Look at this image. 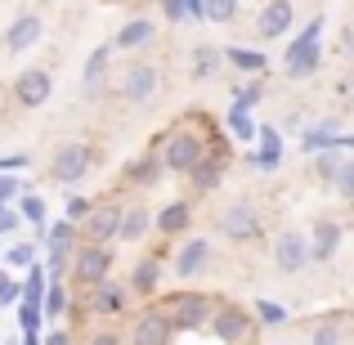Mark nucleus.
<instances>
[{
    "mask_svg": "<svg viewBox=\"0 0 354 345\" xmlns=\"http://www.w3.org/2000/svg\"><path fill=\"white\" fill-rule=\"evenodd\" d=\"M157 90H162V68H157L153 59H130L113 81V95L126 99V104H135V108L153 104Z\"/></svg>",
    "mask_w": 354,
    "mask_h": 345,
    "instance_id": "4",
    "label": "nucleus"
},
{
    "mask_svg": "<svg viewBox=\"0 0 354 345\" xmlns=\"http://www.w3.org/2000/svg\"><path fill=\"white\" fill-rule=\"evenodd\" d=\"M45 287H50V274H45V265L36 260V265L23 274V301H36V305H41L45 301Z\"/></svg>",
    "mask_w": 354,
    "mask_h": 345,
    "instance_id": "34",
    "label": "nucleus"
},
{
    "mask_svg": "<svg viewBox=\"0 0 354 345\" xmlns=\"http://www.w3.org/2000/svg\"><path fill=\"white\" fill-rule=\"evenodd\" d=\"M162 256H139L135 265H130V278H126V287H130V296H139V301H153L157 296V287H162Z\"/></svg>",
    "mask_w": 354,
    "mask_h": 345,
    "instance_id": "20",
    "label": "nucleus"
},
{
    "mask_svg": "<svg viewBox=\"0 0 354 345\" xmlns=\"http://www.w3.org/2000/svg\"><path fill=\"white\" fill-rule=\"evenodd\" d=\"M41 36H45V18L36 14V9H27V14H18L14 23L0 32V50L5 54H27L32 45H41Z\"/></svg>",
    "mask_w": 354,
    "mask_h": 345,
    "instance_id": "15",
    "label": "nucleus"
},
{
    "mask_svg": "<svg viewBox=\"0 0 354 345\" xmlns=\"http://www.w3.org/2000/svg\"><path fill=\"white\" fill-rule=\"evenodd\" d=\"M95 166H99V148L86 144V139H68V144H59L54 157H50V180L72 189V184H81Z\"/></svg>",
    "mask_w": 354,
    "mask_h": 345,
    "instance_id": "5",
    "label": "nucleus"
},
{
    "mask_svg": "<svg viewBox=\"0 0 354 345\" xmlns=\"http://www.w3.org/2000/svg\"><path fill=\"white\" fill-rule=\"evenodd\" d=\"M189 225H193V202L189 198H175V202H166V207L153 211V233H162L166 242H171V238H184Z\"/></svg>",
    "mask_w": 354,
    "mask_h": 345,
    "instance_id": "17",
    "label": "nucleus"
},
{
    "mask_svg": "<svg viewBox=\"0 0 354 345\" xmlns=\"http://www.w3.org/2000/svg\"><path fill=\"white\" fill-rule=\"evenodd\" d=\"M153 36H157L153 18H130V23H121V32L113 36V50L135 54V50H144V45H153Z\"/></svg>",
    "mask_w": 354,
    "mask_h": 345,
    "instance_id": "24",
    "label": "nucleus"
},
{
    "mask_svg": "<svg viewBox=\"0 0 354 345\" xmlns=\"http://www.w3.org/2000/svg\"><path fill=\"white\" fill-rule=\"evenodd\" d=\"M90 211H95V198H81V193H72L68 207H63V220H72V225H86Z\"/></svg>",
    "mask_w": 354,
    "mask_h": 345,
    "instance_id": "39",
    "label": "nucleus"
},
{
    "mask_svg": "<svg viewBox=\"0 0 354 345\" xmlns=\"http://www.w3.org/2000/svg\"><path fill=\"white\" fill-rule=\"evenodd\" d=\"M18 198H23V184H18V175H0V207H14Z\"/></svg>",
    "mask_w": 354,
    "mask_h": 345,
    "instance_id": "42",
    "label": "nucleus"
},
{
    "mask_svg": "<svg viewBox=\"0 0 354 345\" xmlns=\"http://www.w3.org/2000/svg\"><path fill=\"white\" fill-rule=\"evenodd\" d=\"M0 260H5L9 269H23V274H27V269L41 260V242H14V247H5V256H0Z\"/></svg>",
    "mask_w": 354,
    "mask_h": 345,
    "instance_id": "30",
    "label": "nucleus"
},
{
    "mask_svg": "<svg viewBox=\"0 0 354 345\" xmlns=\"http://www.w3.org/2000/svg\"><path fill=\"white\" fill-rule=\"evenodd\" d=\"M229 162H234L229 144H225L220 135H211L207 157H202V162L189 171V189H193V193H216L220 184H225V175H229Z\"/></svg>",
    "mask_w": 354,
    "mask_h": 345,
    "instance_id": "11",
    "label": "nucleus"
},
{
    "mask_svg": "<svg viewBox=\"0 0 354 345\" xmlns=\"http://www.w3.org/2000/svg\"><path fill=\"white\" fill-rule=\"evenodd\" d=\"M216 229H220V238H225V242H238V247H242V242H256L260 233H265L256 202H247V198L220 207V211H216Z\"/></svg>",
    "mask_w": 354,
    "mask_h": 345,
    "instance_id": "9",
    "label": "nucleus"
},
{
    "mask_svg": "<svg viewBox=\"0 0 354 345\" xmlns=\"http://www.w3.org/2000/svg\"><path fill=\"white\" fill-rule=\"evenodd\" d=\"M202 126V117L193 113V117H184L180 126H171L166 135H157V153H162V166H166V175H189L193 166L207 157V144H211V121H207V130H198Z\"/></svg>",
    "mask_w": 354,
    "mask_h": 345,
    "instance_id": "1",
    "label": "nucleus"
},
{
    "mask_svg": "<svg viewBox=\"0 0 354 345\" xmlns=\"http://www.w3.org/2000/svg\"><path fill=\"white\" fill-rule=\"evenodd\" d=\"M211 265H216V247H211V238H207V233H184L180 247H175V256H171V274L180 278V283H193V278H202Z\"/></svg>",
    "mask_w": 354,
    "mask_h": 345,
    "instance_id": "8",
    "label": "nucleus"
},
{
    "mask_svg": "<svg viewBox=\"0 0 354 345\" xmlns=\"http://www.w3.org/2000/svg\"><path fill=\"white\" fill-rule=\"evenodd\" d=\"M251 314H256V323H265V328H283V323H287V310L278 301H265V296L251 301Z\"/></svg>",
    "mask_w": 354,
    "mask_h": 345,
    "instance_id": "35",
    "label": "nucleus"
},
{
    "mask_svg": "<svg viewBox=\"0 0 354 345\" xmlns=\"http://www.w3.org/2000/svg\"><path fill=\"white\" fill-rule=\"evenodd\" d=\"M68 278H72V287H77V292H90V287H99L104 278H113V247H99V242H86V238H81V247L72 251Z\"/></svg>",
    "mask_w": 354,
    "mask_h": 345,
    "instance_id": "6",
    "label": "nucleus"
},
{
    "mask_svg": "<svg viewBox=\"0 0 354 345\" xmlns=\"http://www.w3.org/2000/svg\"><path fill=\"white\" fill-rule=\"evenodd\" d=\"M296 23V5L292 0H269L265 9L256 14V36L260 41H278V36H287Z\"/></svg>",
    "mask_w": 354,
    "mask_h": 345,
    "instance_id": "18",
    "label": "nucleus"
},
{
    "mask_svg": "<svg viewBox=\"0 0 354 345\" xmlns=\"http://www.w3.org/2000/svg\"><path fill=\"white\" fill-rule=\"evenodd\" d=\"M341 242H346V225L332 220V216H319V220H314V229H310V256H314V265L337 260Z\"/></svg>",
    "mask_w": 354,
    "mask_h": 345,
    "instance_id": "16",
    "label": "nucleus"
},
{
    "mask_svg": "<svg viewBox=\"0 0 354 345\" xmlns=\"http://www.w3.org/2000/svg\"><path fill=\"white\" fill-rule=\"evenodd\" d=\"M225 63H234L242 77H260V72L269 68V59L260 50H242V45H229V50H225Z\"/></svg>",
    "mask_w": 354,
    "mask_h": 345,
    "instance_id": "28",
    "label": "nucleus"
},
{
    "mask_svg": "<svg viewBox=\"0 0 354 345\" xmlns=\"http://www.w3.org/2000/svg\"><path fill=\"white\" fill-rule=\"evenodd\" d=\"M202 5H207V23H234L238 18V9H242V0H202Z\"/></svg>",
    "mask_w": 354,
    "mask_h": 345,
    "instance_id": "36",
    "label": "nucleus"
},
{
    "mask_svg": "<svg viewBox=\"0 0 354 345\" xmlns=\"http://www.w3.org/2000/svg\"><path fill=\"white\" fill-rule=\"evenodd\" d=\"M23 225V216H18V207H0V238H9V233H18Z\"/></svg>",
    "mask_w": 354,
    "mask_h": 345,
    "instance_id": "43",
    "label": "nucleus"
},
{
    "mask_svg": "<svg viewBox=\"0 0 354 345\" xmlns=\"http://www.w3.org/2000/svg\"><path fill=\"white\" fill-rule=\"evenodd\" d=\"M269 260H274L278 274H301L305 265H314V256H310V229H296V225L278 229L274 242H269Z\"/></svg>",
    "mask_w": 354,
    "mask_h": 345,
    "instance_id": "7",
    "label": "nucleus"
},
{
    "mask_svg": "<svg viewBox=\"0 0 354 345\" xmlns=\"http://www.w3.org/2000/svg\"><path fill=\"white\" fill-rule=\"evenodd\" d=\"M229 135H234V139H242V144H256V135H260V126H256V121H251V113H247V108H229Z\"/></svg>",
    "mask_w": 354,
    "mask_h": 345,
    "instance_id": "31",
    "label": "nucleus"
},
{
    "mask_svg": "<svg viewBox=\"0 0 354 345\" xmlns=\"http://www.w3.org/2000/svg\"><path fill=\"white\" fill-rule=\"evenodd\" d=\"M319 32H323V14H314L310 23L301 27V36H292L283 54V77L287 81H310L323 63V50H319Z\"/></svg>",
    "mask_w": 354,
    "mask_h": 345,
    "instance_id": "2",
    "label": "nucleus"
},
{
    "mask_svg": "<svg viewBox=\"0 0 354 345\" xmlns=\"http://www.w3.org/2000/svg\"><path fill=\"white\" fill-rule=\"evenodd\" d=\"M41 345H72V332H63V328H54V332H45Z\"/></svg>",
    "mask_w": 354,
    "mask_h": 345,
    "instance_id": "49",
    "label": "nucleus"
},
{
    "mask_svg": "<svg viewBox=\"0 0 354 345\" xmlns=\"http://www.w3.org/2000/svg\"><path fill=\"white\" fill-rule=\"evenodd\" d=\"M0 256H5V247H0Z\"/></svg>",
    "mask_w": 354,
    "mask_h": 345,
    "instance_id": "52",
    "label": "nucleus"
},
{
    "mask_svg": "<svg viewBox=\"0 0 354 345\" xmlns=\"http://www.w3.org/2000/svg\"><path fill=\"white\" fill-rule=\"evenodd\" d=\"M341 104L354 108V68H346V77H341Z\"/></svg>",
    "mask_w": 354,
    "mask_h": 345,
    "instance_id": "48",
    "label": "nucleus"
},
{
    "mask_svg": "<svg viewBox=\"0 0 354 345\" xmlns=\"http://www.w3.org/2000/svg\"><path fill=\"white\" fill-rule=\"evenodd\" d=\"M332 189H337V198L354 202V153L341 162V171H337V180H332Z\"/></svg>",
    "mask_w": 354,
    "mask_h": 345,
    "instance_id": "38",
    "label": "nucleus"
},
{
    "mask_svg": "<svg viewBox=\"0 0 354 345\" xmlns=\"http://www.w3.org/2000/svg\"><path fill=\"white\" fill-rule=\"evenodd\" d=\"M162 14L171 18V23H184V18H189V5H184V0H162Z\"/></svg>",
    "mask_w": 354,
    "mask_h": 345,
    "instance_id": "46",
    "label": "nucleus"
},
{
    "mask_svg": "<svg viewBox=\"0 0 354 345\" xmlns=\"http://www.w3.org/2000/svg\"><path fill=\"white\" fill-rule=\"evenodd\" d=\"M32 166V157L27 153H9V157H0V175H9V171H27Z\"/></svg>",
    "mask_w": 354,
    "mask_h": 345,
    "instance_id": "44",
    "label": "nucleus"
},
{
    "mask_svg": "<svg viewBox=\"0 0 354 345\" xmlns=\"http://www.w3.org/2000/svg\"><path fill=\"white\" fill-rule=\"evenodd\" d=\"M220 68H225V50L220 45H193V54H189V77L193 81H211V77H220Z\"/></svg>",
    "mask_w": 354,
    "mask_h": 345,
    "instance_id": "25",
    "label": "nucleus"
},
{
    "mask_svg": "<svg viewBox=\"0 0 354 345\" xmlns=\"http://www.w3.org/2000/svg\"><path fill=\"white\" fill-rule=\"evenodd\" d=\"M260 153H251L247 162L256 166V171H278V162H283V135H278L274 126H260Z\"/></svg>",
    "mask_w": 354,
    "mask_h": 345,
    "instance_id": "26",
    "label": "nucleus"
},
{
    "mask_svg": "<svg viewBox=\"0 0 354 345\" xmlns=\"http://www.w3.org/2000/svg\"><path fill=\"white\" fill-rule=\"evenodd\" d=\"M14 207H18V216H23L27 225L36 229V242H41V233L50 229V216H45L50 207H45V198H41V193H23V198H18Z\"/></svg>",
    "mask_w": 354,
    "mask_h": 345,
    "instance_id": "27",
    "label": "nucleus"
},
{
    "mask_svg": "<svg viewBox=\"0 0 354 345\" xmlns=\"http://www.w3.org/2000/svg\"><path fill=\"white\" fill-rule=\"evenodd\" d=\"M337 50L346 54V63L354 68V23H346V32H341V41H337Z\"/></svg>",
    "mask_w": 354,
    "mask_h": 345,
    "instance_id": "47",
    "label": "nucleus"
},
{
    "mask_svg": "<svg viewBox=\"0 0 354 345\" xmlns=\"http://www.w3.org/2000/svg\"><path fill=\"white\" fill-rule=\"evenodd\" d=\"M153 233V207L148 202H126L121 207V229H117V242H126V247H139V242Z\"/></svg>",
    "mask_w": 354,
    "mask_h": 345,
    "instance_id": "19",
    "label": "nucleus"
},
{
    "mask_svg": "<svg viewBox=\"0 0 354 345\" xmlns=\"http://www.w3.org/2000/svg\"><path fill=\"white\" fill-rule=\"evenodd\" d=\"M126 301H130L126 283L104 278L99 287H90V314H95V319H117V314H126Z\"/></svg>",
    "mask_w": 354,
    "mask_h": 345,
    "instance_id": "21",
    "label": "nucleus"
},
{
    "mask_svg": "<svg viewBox=\"0 0 354 345\" xmlns=\"http://www.w3.org/2000/svg\"><path fill=\"white\" fill-rule=\"evenodd\" d=\"M207 328L216 332V341H220V345H251V332H256V314H251V305L220 301Z\"/></svg>",
    "mask_w": 354,
    "mask_h": 345,
    "instance_id": "10",
    "label": "nucleus"
},
{
    "mask_svg": "<svg viewBox=\"0 0 354 345\" xmlns=\"http://www.w3.org/2000/svg\"><path fill=\"white\" fill-rule=\"evenodd\" d=\"M108 68H113V41H108V45H95V50H90V59H86V68H81V90H86L90 99L104 90Z\"/></svg>",
    "mask_w": 354,
    "mask_h": 345,
    "instance_id": "22",
    "label": "nucleus"
},
{
    "mask_svg": "<svg viewBox=\"0 0 354 345\" xmlns=\"http://www.w3.org/2000/svg\"><path fill=\"white\" fill-rule=\"evenodd\" d=\"M189 5V23H207V5L202 0H184Z\"/></svg>",
    "mask_w": 354,
    "mask_h": 345,
    "instance_id": "50",
    "label": "nucleus"
},
{
    "mask_svg": "<svg viewBox=\"0 0 354 345\" xmlns=\"http://www.w3.org/2000/svg\"><path fill=\"white\" fill-rule=\"evenodd\" d=\"M162 175H166V166H162V153H157V148H148L144 157H135V162L126 166V184L130 189H153Z\"/></svg>",
    "mask_w": 354,
    "mask_h": 345,
    "instance_id": "23",
    "label": "nucleus"
},
{
    "mask_svg": "<svg viewBox=\"0 0 354 345\" xmlns=\"http://www.w3.org/2000/svg\"><path fill=\"white\" fill-rule=\"evenodd\" d=\"M23 345H41V337H23Z\"/></svg>",
    "mask_w": 354,
    "mask_h": 345,
    "instance_id": "51",
    "label": "nucleus"
},
{
    "mask_svg": "<svg viewBox=\"0 0 354 345\" xmlns=\"http://www.w3.org/2000/svg\"><path fill=\"white\" fill-rule=\"evenodd\" d=\"M45 323H59L63 319V314H68L72 310V296H68V283H50V287H45Z\"/></svg>",
    "mask_w": 354,
    "mask_h": 345,
    "instance_id": "29",
    "label": "nucleus"
},
{
    "mask_svg": "<svg viewBox=\"0 0 354 345\" xmlns=\"http://www.w3.org/2000/svg\"><path fill=\"white\" fill-rule=\"evenodd\" d=\"M18 301H23V283L0 269V310H5V305H18Z\"/></svg>",
    "mask_w": 354,
    "mask_h": 345,
    "instance_id": "40",
    "label": "nucleus"
},
{
    "mask_svg": "<svg viewBox=\"0 0 354 345\" xmlns=\"http://www.w3.org/2000/svg\"><path fill=\"white\" fill-rule=\"evenodd\" d=\"M310 345H346V328L337 319H323L319 328L310 332Z\"/></svg>",
    "mask_w": 354,
    "mask_h": 345,
    "instance_id": "37",
    "label": "nucleus"
},
{
    "mask_svg": "<svg viewBox=\"0 0 354 345\" xmlns=\"http://www.w3.org/2000/svg\"><path fill=\"white\" fill-rule=\"evenodd\" d=\"M260 95H265V86H260V81H256V77H251V81H247V86H238V95H234V104H238V108H247V113H251V108H256V104H260Z\"/></svg>",
    "mask_w": 354,
    "mask_h": 345,
    "instance_id": "41",
    "label": "nucleus"
},
{
    "mask_svg": "<svg viewBox=\"0 0 354 345\" xmlns=\"http://www.w3.org/2000/svg\"><path fill=\"white\" fill-rule=\"evenodd\" d=\"M175 341V323L162 305H144L130 319V345H171Z\"/></svg>",
    "mask_w": 354,
    "mask_h": 345,
    "instance_id": "12",
    "label": "nucleus"
},
{
    "mask_svg": "<svg viewBox=\"0 0 354 345\" xmlns=\"http://www.w3.org/2000/svg\"><path fill=\"white\" fill-rule=\"evenodd\" d=\"M157 305L171 314L175 332H198V328H207V323H211V314H216L220 301H216V296H207V292H193V287H180V292L162 296Z\"/></svg>",
    "mask_w": 354,
    "mask_h": 345,
    "instance_id": "3",
    "label": "nucleus"
},
{
    "mask_svg": "<svg viewBox=\"0 0 354 345\" xmlns=\"http://www.w3.org/2000/svg\"><path fill=\"white\" fill-rule=\"evenodd\" d=\"M121 207H126L121 198H99V202H95V211L86 216V225H81V238H86V242H99V247L117 242V229H121Z\"/></svg>",
    "mask_w": 354,
    "mask_h": 345,
    "instance_id": "14",
    "label": "nucleus"
},
{
    "mask_svg": "<svg viewBox=\"0 0 354 345\" xmlns=\"http://www.w3.org/2000/svg\"><path fill=\"white\" fill-rule=\"evenodd\" d=\"M18 328H23V337H41V328H45V305L18 301Z\"/></svg>",
    "mask_w": 354,
    "mask_h": 345,
    "instance_id": "33",
    "label": "nucleus"
},
{
    "mask_svg": "<svg viewBox=\"0 0 354 345\" xmlns=\"http://www.w3.org/2000/svg\"><path fill=\"white\" fill-rule=\"evenodd\" d=\"M81 345H126V341H121L113 328H99V332H90V337L81 341Z\"/></svg>",
    "mask_w": 354,
    "mask_h": 345,
    "instance_id": "45",
    "label": "nucleus"
},
{
    "mask_svg": "<svg viewBox=\"0 0 354 345\" xmlns=\"http://www.w3.org/2000/svg\"><path fill=\"white\" fill-rule=\"evenodd\" d=\"M9 95H14V104L18 108H45L50 104V95H54V72L50 68H23L14 77V86H9Z\"/></svg>",
    "mask_w": 354,
    "mask_h": 345,
    "instance_id": "13",
    "label": "nucleus"
},
{
    "mask_svg": "<svg viewBox=\"0 0 354 345\" xmlns=\"http://www.w3.org/2000/svg\"><path fill=\"white\" fill-rule=\"evenodd\" d=\"M346 148H328V153H314V175H319L323 184H332L337 180V171H341V162H346Z\"/></svg>",
    "mask_w": 354,
    "mask_h": 345,
    "instance_id": "32",
    "label": "nucleus"
}]
</instances>
